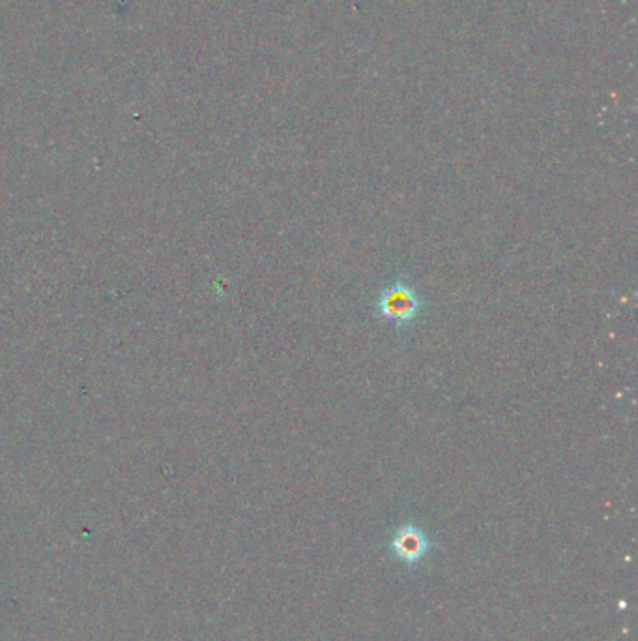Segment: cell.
<instances>
[{
  "mask_svg": "<svg viewBox=\"0 0 638 641\" xmlns=\"http://www.w3.org/2000/svg\"><path fill=\"white\" fill-rule=\"evenodd\" d=\"M376 317L386 320L397 332L408 330L425 312V300L408 276H395L380 289L375 302Z\"/></svg>",
  "mask_w": 638,
  "mask_h": 641,
  "instance_id": "1",
  "label": "cell"
},
{
  "mask_svg": "<svg viewBox=\"0 0 638 641\" xmlns=\"http://www.w3.org/2000/svg\"><path fill=\"white\" fill-rule=\"evenodd\" d=\"M425 546H427L425 534L416 525H407L403 529H399V532L393 539V548L397 551V556H400L403 559H408V561L422 557L425 551Z\"/></svg>",
  "mask_w": 638,
  "mask_h": 641,
  "instance_id": "2",
  "label": "cell"
}]
</instances>
